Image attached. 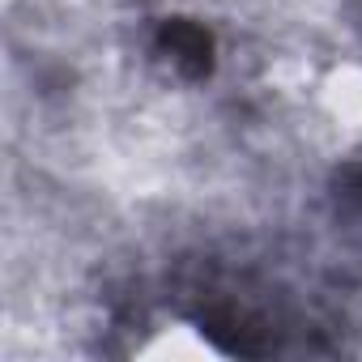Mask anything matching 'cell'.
Masks as SVG:
<instances>
[{"instance_id":"6da1fadb","label":"cell","mask_w":362,"mask_h":362,"mask_svg":"<svg viewBox=\"0 0 362 362\" xmlns=\"http://www.w3.org/2000/svg\"><path fill=\"white\" fill-rule=\"evenodd\" d=\"M158 52L184 77H205L214 69V39L197 22H162L158 26Z\"/></svg>"},{"instance_id":"7a4b0ae2","label":"cell","mask_w":362,"mask_h":362,"mask_svg":"<svg viewBox=\"0 0 362 362\" xmlns=\"http://www.w3.org/2000/svg\"><path fill=\"white\" fill-rule=\"evenodd\" d=\"M358 179H362V170H358ZM354 197H358V201H362V184H358V192H354Z\"/></svg>"}]
</instances>
